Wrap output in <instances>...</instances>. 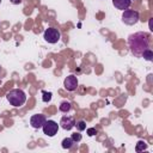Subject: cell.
<instances>
[{
	"label": "cell",
	"mask_w": 153,
	"mask_h": 153,
	"mask_svg": "<svg viewBox=\"0 0 153 153\" xmlns=\"http://www.w3.org/2000/svg\"><path fill=\"white\" fill-rule=\"evenodd\" d=\"M72 140L74 141V142H79L81 139H82V136H81V134H80V131L79 133H74V134H72Z\"/></svg>",
	"instance_id": "cell-16"
},
{
	"label": "cell",
	"mask_w": 153,
	"mask_h": 153,
	"mask_svg": "<svg viewBox=\"0 0 153 153\" xmlns=\"http://www.w3.org/2000/svg\"><path fill=\"white\" fill-rule=\"evenodd\" d=\"M43 38H44L48 43L54 44V43H57V42L60 41L61 33H60V31H59L57 29H55V27H48V29L44 31V33H43Z\"/></svg>",
	"instance_id": "cell-4"
},
{
	"label": "cell",
	"mask_w": 153,
	"mask_h": 153,
	"mask_svg": "<svg viewBox=\"0 0 153 153\" xmlns=\"http://www.w3.org/2000/svg\"><path fill=\"white\" fill-rule=\"evenodd\" d=\"M6 98H7V100H8V103L11 105L17 106V108L24 105V103L26 102V94L20 88H13V90H11L6 94Z\"/></svg>",
	"instance_id": "cell-2"
},
{
	"label": "cell",
	"mask_w": 153,
	"mask_h": 153,
	"mask_svg": "<svg viewBox=\"0 0 153 153\" xmlns=\"http://www.w3.org/2000/svg\"><path fill=\"white\" fill-rule=\"evenodd\" d=\"M86 133H87V135H88V136H93V135H96V134H97V130H96V128H87Z\"/></svg>",
	"instance_id": "cell-17"
},
{
	"label": "cell",
	"mask_w": 153,
	"mask_h": 153,
	"mask_svg": "<svg viewBox=\"0 0 153 153\" xmlns=\"http://www.w3.org/2000/svg\"><path fill=\"white\" fill-rule=\"evenodd\" d=\"M130 1H131V0H130Z\"/></svg>",
	"instance_id": "cell-20"
},
{
	"label": "cell",
	"mask_w": 153,
	"mask_h": 153,
	"mask_svg": "<svg viewBox=\"0 0 153 153\" xmlns=\"http://www.w3.org/2000/svg\"><path fill=\"white\" fill-rule=\"evenodd\" d=\"M51 99V92H47V91H42V100L44 103L50 102Z\"/></svg>",
	"instance_id": "cell-15"
},
{
	"label": "cell",
	"mask_w": 153,
	"mask_h": 153,
	"mask_svg": "<svg viewBox=\"0 0 153 153\" xmlns=\"http://www.w3.org/2000/svg\"><path fill=\"white\" fill-rule=\"evenodd\" d=\"M146 148H147V143H146L145 141H142V140L137 141V143H136V146H135V151H136V152H141V151H143V149H146Z\"/></svg>",
	"instance_id": "cell-13"
},
{
	"label": "cell",
	"mask_w": 153,
	"mask_h": 153,
	"mask_svg": "<svg viewBox=\"0 0 153 153\" xmlns=\"http://www.w3.org/2000/svg\"><path fill=\"white\" fill-rule=\"evenodd\" d=\"M10 1H11L13 5H19V4H20L23 0H10Z\"/></svg>",
	"instance_id": "cell-18"
},
{
	"label": "cell",
	"mask_w": 153,
	"mask_h": 153,
	"mask_svg": "<svg viewBox=\"0 0 153 153\" xmlns=\"http://www.w3.org/2000/svg\"><path fill=\"white\" fill-rule=\"evenodd\" d=\"M59 109H60V111H62V112H68V111L72 109V105H71L69 102L65 100V102H61V104L59 105Z\"/></svg>",
	"instance_id": "cell-11"
},
{
	"label": "cell",
	"mask_w": 153,
	"mask_h": 153,
	"mask_svg": "<svg viewBox=\"0 0 153 153\" xmlns=\"http://www.w3.org/2000/svg\"><path fill=\"white\" fill-rule=\"evenodd\" d=\"M112 4H114V6H115L117 10L124 11V10H128V8H129L131 1H130V0H112Z\"/></svg>",
	"instance_id": "cell-9"
},
{
	"label": "cell",
	"mask_w": 153,
	"mask_h": 153,
	"mask_svg": "<svg viewBox=\"0 0 153 153\" xmlns=\"http://www.w3.org/2000/svg\"><path fill=\"white\" fill-rule=\"evenodd\" d=\"M45 116L42 115V114H36V115H32L31 118H30V124L32 126V128L35 129H39L43 127L44 122H45Z\"/></svg>",
	"instance_id": "cell-6"
},
{
	"label": "cell",
	"mask_w": 153,
	"mask_h": 153,
	"mask_svg": "<svg viewBox=\"0 0 153 153\" xmlns=\"http://www.w3.org/2000/svg\"><path fill=\"white\" fill-rule=\"evenodd\" d=\"M74 127H76L78 131H82V130L86 129V122L85 121H78V122H75Z\"/></svg>",
	"instance_id": "cell-14"
},
{
	"label": "cell",
	"mask_w": 153,
	"mask_h": 153,
	"mask_svg": "<svg viewBox=\"0 0 153 153\" xmlns=\"http://www.w3.org/2000/svg\"><path fill=\"white\" fill-rule=\"evenodd\" d=\"M60 126L65 130H71L75 126V120L72 116H63L60 120Z\"/></svg>",
	"instance_id": "cell-8"
},
{
	"label": "cell",
	"mask_w": 153,
	"mask_h": 153,
	"mask_svg": "<svg viewBox=\"0 0 153 153\" xmlns=\"http://www.w3.org/2000/svg\"><path fill=\"white\" fill-rule=\"evenodd\" d=\"M141 57H143V59L147 60V61H153V51H152L149 48H147V49L142 53Z\"/></svg>",
	"instance_id": "cell-12"
},
{
	"label": "cell",
	"mask_w": 153,
	"mask_h": 153,
	"mask_svg": "<svg viewBox=\"0 0 153 153\" xmlns=\"http://www.w3.org/2000/svg\"><path fill=\"white\" fill-rule=\"evenodd\" d=\"M0 4H1V0H0Z\"/></svg>",
	"instance_id": "cell-19"
},
{
	"label": "cell",
	"mask_w": 153,
	"mask_h": 153,
	"mask_svg": "<svg viewBox=\"0 0 153 153\" xmlns=\"http://www.w3.org/2000/svg\"><path fill=\"white\" fill-rule=\"evenodd\" d=\"M42 129H43V133H44L47 136H50V137H51V136H54V135L57 133V130H59V124H57L55 121H53V120H45V122H44Z\"/></svg>",
	"instance_id": "cell-5"
},
{
	"label": "cell",
	"mask_w": 153,
	"mask_h": 153,
	"mask_svg": "<svg viewBox=\"0 0 153 153\" xmlns=\"http://www.w3.org/2000/svg\"><path fill=\"white\" fill-rule=\"evenodd\" d=\"M74 143H75V142L72 140V137H66V139H63L62 142H61L62 148H65V149H71Z\"/></svg>",
	"instance_id": "cell-10"
},
{
	"label": "cell",
	"mask_w": 153,
	"mask_h": 153,
	"mask_svg": "<svg viewBox=\"0 0 153 153\" xmlns=\"http://www.w3.org/2000/svg\"><path fill=\"white\" fill-rule=\"evenodd\" d=\"M140 19V14L134 10H124L122 14V22L127 25H135Z\"/></svg>",
	"instance_id": "cell-3"
},
{
	"label": "cell",
	"mask_w": 153,
	"mask_h": 153,
	"mask_svg": "<svg viewBox=\"0 0 153 153\" xmlns=\"http://www.w3.org/2000/svg\"><path fill=\"white\" fill-rule=\"evenodd\" d=\"M128 44L130 48V51L134 56L136 57H141L142 53L149 48V36L146 32H135L131 33L128 37Z\"/></svg>",
	"instance_id": "cell-1"
},
{
	"label": "cell",
	"mask_w": 153,
	"mask_h": 153,
	"mask_svg": "<svg viewBox=\"0 0 153 153\" xmlns=\"http://www.w3.org/2000/svg\"><path fill=\"white\" fill-rule=\"evenodd\" d=\"M63 85H65V87H66L67 91H74L78 87V78L75 75H68L65 79Z\"/></svg>",
	"instance_id": "cell-7"
}]
</instances>
